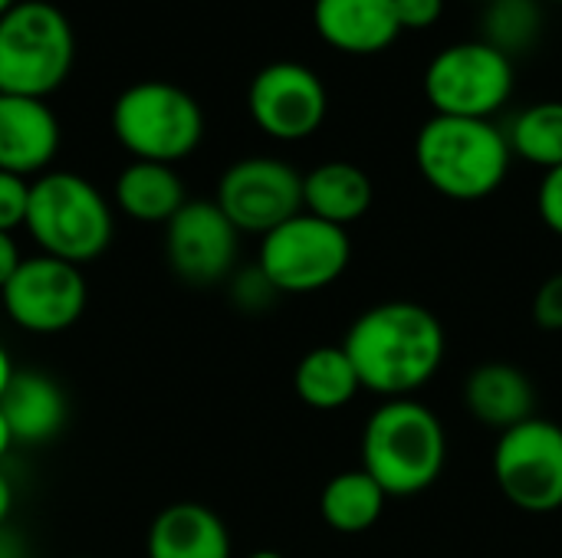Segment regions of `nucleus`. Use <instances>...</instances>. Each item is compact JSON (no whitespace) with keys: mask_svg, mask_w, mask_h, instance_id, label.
I'll use <instances>...</instances> for the list:
<instances>
[{"mask_svg":"<svg viewBox=\"0 0 562 558\" xmlns=\"http://www.w3.org/2000/svg\"><path fill=\"white\" fill-rule=\"evenodd\" d=\"M115 207L138 224H168L184 204L188 187L175 164L158 161H128L115 178Z\"/></svg>","mask_w":562,"mask_h":558,"instance_id":"obj_20","label":"nucleus"},{"mask_svg":"<svg viewBox=\"0 0 562 558\" xmlns=\"http://www.w3.org/2000/svg\"><path fill=\"white\" fill-rule=\"evenodd\" d=\"M23 227L40 253L82 266L109 250L115 214L89 178L76 171H46L30 181V207Z\"/></svg>","mask_w":562,"mask_h":558,"instance_id":"obj_4","label":"nucleus"},{"mask_svg":"<svg viewBox=\"0 0 562 558\" xmlns=\"http://www.w3.org/2000/svg\"><path fill=\"white\" fill-rule=\"evenodd\" d=\"M76 558H89V556H76Z\"/></svg>","mask_w":562,"mask_h":558,"instance_id":"obj_37","label":"nucleus"},{"mask_svg":"<svg viewBox=\"0 0 562 558\" xmlns=\"http://www.w3.org/2000/svg\"><path fill=\"white\" fill-rule=\"evenodd\" d=\"M313 26L329 49L346 56L385 53L402 33L395 0H313Z\"/></svg>","mask_w":562,"mask_h":558,"instance_id":"obj_15","label":"nucleus"},{"mask_svg":"<svg viewBox=\"0 0 562 558\" xmlns=\"http://www.w3.org/2000/svg\"><path fill=\"white\" fill-rule=\"evenodd\" d=\"M510 151L543 171L562 164V102L543 99L514 115L507 128Z\"/></svg>","mask_w":562,"mask_h":558,"instance_id":"obj_23","label":"nucleus"},{"mask_svg":"<svg viewBox=\"0 0 562 558\" xmlns=\"http://www.w3.org/2000/svg\"><path fill=\"white\" fill-rule=\"evenodd\" d=\"M247 558H283L280 553H270V549H260V553H254V556Z\"/></svg>","mask_w":562,"mask_h":558,"instance_id":"obj_35","label":"nucleus"},{"mask_svg":"<svg viewBox=\"0 0 562 558\" xmlns=\"http://www.w3.org/2000/svg\"><path fill=\"white\" fill-rule=\"evenodd\" d=\"M445 326L422 303H379L366 309L346 332L342 349L366 391L408 398L425 388L445 362Z\"/></svg>","mask_w":562,"mask_h":558,"instance_id":"obj_1","label":"nucleus"},{"mask_svg":"<svg viewBox=\"0 0 562 558\" xmlns=\"http://www.w3.org/2000/svg\"><path fill=\"white\" fill-rule=\"evenodd\" d=\"M0 558H33L30 539L10 523L0 526Z\"/></svg>","mask_w":562,"mask_h":558,"instance_id":"obj_30","label":"nucleus"},{"mask_svg":"<svg viewBox=\"0 0 562 558\" xmlns=\"http://www.w3.org/2000/svg\"><path fill=\"white\" fill-rule=\"evenodd\" d=\"M109 125L132 161L178 164L204 141L201 102L188 89L165 79L125 86L112 102Z\"/></svg>","mask_w":562,"mask_h":558,"instance_id":"obj_5","label":"nucleus"},{"mask_svg":"<svg viewBox=\"0 0 562 558\" xmlns=\"http://www.w3.org/2000/svg\"><path fill=\"white\" fill-rule=\"evenodd\" d=\"M16 3H20V0H0V16H3L7 10H13Z\"/></svg>","mask_w":562,"mask_h":558,"instance_id":"obj_36","label":"nucleus"},{"mask_svg":"<svg viewBox=\"0 0 562 558\" xmlns=\"http://www.w3.org/2000/svg\"><path fill=\"white\" fill-rule=\"evenodd\" d=\"M293 388L306 408L339 411L362 391V382L342 345H319L296 362Z\"/></svg>","mask_w":562,"mask_h":558,"instance_id":"obj_21","label":"nucleus"},{"mask_svg":"<svg viewBox=\"0 0 562 558\" xmlns=\"http://www.w3.org/2000/svg\"><path fill=\"white\" fill-rule=\"evenodd\" d=\"M240 230L227 220L217 201H188L165 224V257L175 276L191 286L231 280L237 266Z\"/></svg>","mask_w":562,"mask_h":558,"instance_id":"obj_13","label":"nucleus"},{"mask_svg":"<svg viewBox=\"0 0 562 558\" xmlns=\"http://www.w3.org/2000/svg\"><path fill=\"white\" fill-rule=\"evenodd\" d=\"M537 210H540V220L547 224V230L562 237V164L543 171V181L537 187Z\"/></svg>","mask_w":562,"mask_h":558,"instance_id":"obj_28","label":"nucleus"},{"mask_svg":"<svg viewBox=\"0 0 562 558\" xmlns=\"http://www.w3.org/2000/svg\"><path fill=\"white\" fill-rule=\"evenodd\" d=\"M494 480L504 500L524 513L547 516L562 510V428L530 418L497 437Z\"/></svg>","mask_w":562,"mask_h":558,"instance_id":"obj_9","label":"nucleus"},{"mask_svg":"<svg viewBox=\"0 0 562 558\" xmlns=\"http://www.w3.org/2000/svg\"><path fill=\"white\" fill-rule=\"evenodd\" d=\"M7 319L33 335H56L72 329L89 303V286L79 266L36 253L23 257L16 273L0 289Z\"/></svg>","mask_w":562,"mask_h":558,"instance_id":"obj_10","label":"nucleus"},{"mask_svg":"<svg viewBox=\"0 0 562 558\" xmlns=\"http://www.w3.org/2000/svg\"><path fill=\"white\" fill-rule=\"evenodd\" d=\"M277 286L267 280V273L254 263V266H244V270H234L231 273V303L247 312V316H257V312H267L273 303H277Z\"/></svg>","mask_w":562,"mask_h":558,"instance_id":"obj_25","label":"nucleus"},{"mask_svg":"<svg viewBox=\"0 0 562 558\" xmlns=\"http://www.w3.org/2000/svg\"><path fill=\"white\" fill-rule=\"evenodd\" d=\"M59 118L46 99L0 92V171L40 178L59 155Z\"/></svg>","mask_w":562,"mask_h":558,"instance_id":"obj_14","label":"nucleus"},{"mask_svg":"<svg viewBox=\"0 0 562 558\" xmlns=\"http://www.w3.org/2000/svg\"><path fill=\"white\" fill-rule=\"evenodd\" d=\"M422 86L435 115L494 118L514 95L517 69L507 53L477 36L435 53Z\"/></svg>","mask_w":562,"mask_h":558,"instance_id":"obj_7","label":"nucleus"},{"mask_svg":"<svg viewBox=\"0 0 562 558\" xmlns=\"http://www.w3.org/2000/svg\"><path fill=\"white\" fill-rule=\"evenodd\" d=\"M247 112L273 141H303L329 115V92L316 69L296 59H277L257 69L247 86Z\"/></svg>","mask_w":562,"mask_h":558,"instance_id":"obj_12","label":"nucleus"},{"mask_svg":"<svg viewBox=\"0 0 562 558\" xmlns=\"http://www.w3.org/2000/svg\"><path fill=\"white\" fill-rule=\"evenodd\" d=\"M543 36V3L540 0H487L481 13V39L510 59L530 53Z\"/></svg>","mask_w":562,"mask_h":558,"instance_id":"obj_24","label":"nucleus"},{"mask_svg":"<svg viewBox=\"0 0 562 558\" xmlns=\"http://www.w3.org/2000/svg\"><path fill=\"white\" fill-rule=\"evenodd\" d=\"M448 464V434L441 418L415 401H382L362 431V470L389 497H418L431 490Z\"/></svg>","mask_w":562,"mask_h":558,"instance_id":"obj_2","label":"nucleus"},{"mask_svg":"<svg viewBox=\"0 0 562 558\" xmlns=\"http://www.w3.org/2000/svg\"><path fill=\"white\" fill-rule=\"evenodd\" d=\"M533 322L543 332H562V273L540 283L533 296Z\"/></svg>","mask_w":562,"mask_h":558,"instance_id":"obj_27","label":"nucleus"},{"mask_svg":"<svg viewBox=\"0 0 562 558\" xmlns=\"http://www.w3.org/2000/svg\"><path fill=\"white\" fill-rule=\"evenodd\" d=\"M471 418L497 434L537 418V388L530 375L510 362H484L464 382Z\"/></svg>","mask_w":562,"mask_h":558,"instance_id":"obj_16","label":"nucleus"},{"mask_svg":"<svg viewBox=\"0 0 562 558\" xmlns=\"http://www.w3.org/2000/svg\"><path fill=\"white\" fill-rule=\"evenodd\" d=\"M148 558H231V533L224 520L204 503H171L165 506L145 539Z\"/></svg>","mask_w":562,"mask_h":558,"instance_id":"obj_17","label":"nucleus"},{"mask_svg":"<svg viewBox=\"0 0 562 558\" xmlns=\"http://www.w3.org/2000/svg\"><path fill=\"white\" fill-rule=\"evenodd\" d=\"M402 30H431L445 16V0H395Z\"/></svg>","mask_w":562,"mask_h":558,"instance_id":"obj_29","label":"nucleus"},{"mask_svg":"<svg viewBox=\"0 0 562 558\" xmlns=\"http://www.w3.org/2000/svg\"><path fill=\"white\" fill-rule=\"evenodd\" d=\"M10 510H13V483H10V477L0 470V526L10 523Z\"/></svg>","mask_w":562,"mask_h":558,"instance_id":"obj_32","label":"nucleus"},{"mask_svg":"<svg viewBox=\"0 0 562 558\" xmlns=\"http://www.w3.org/2000/svg\"><path fill=\"white\" fill-rule=\"evenodd\" d=\"M13 358H10V352L0 345V398H3V391H7V385H10V378H13Z\"/></svg>","mask_w":562,"mask_h":558,"instance_id":"obj_33","label":"nucleus"},{"mask_svg":"<svg viewBox=\"0 0 562 558\" xmlns=\"http://www.w3.org/2000/svg\"><path fill=\"white\" fill-rule=\"evenodd\" d=\"M560 3H562V0H560Z\"/></svg>","mask_w":562,"mask_h":558,"instance_id":"obj_38","label":"nucleus"},{"mask_svg":"<svg viewBox=\"0 0 562 558\" xmlns=\"http://www.w3.org/2000/svg\"><path fill=\"white\" fill-rule=\"evenodd\" d=\"M0 414L16 444H46L63 431L69 405L56 378L36 368H16L0 398Z\"/></svg>","mask_w":562,"mask_h":558,"instance_id":"obj_18","label":"nucleus"},{"mask_svg":"<svg viewBox=\"0 0 562 558\" xmlns=\"http://www.w3.org/2000/svg\"><path fill=\"white\" fill-rule=\"evenodd\" d=\"M214 201L240 234L267 237L303 214V174L283 158L250 155L221 174Z\"/></svg>","mask_w":562,"mask_h":558,"instance_id":"obj_11","label":"nucleus"},{"mask_svg":"<svg viewBox=\"0 0 562 558\" xmlns=\"http://www.w3.org/2000/svg\"><path fill=\"white\" fill-rule=\"evenodd\" d=\"M352 260V240L342 227L313 214H296L260 237L257 266L283 296H306L333 286Z\"/></svg>","mask_w":562,"mask_h":558,"instance_id":"obj_8","label":"nucleus"},{"mask_svg":"<svg viewBox=\"0 0 562 558\" xmlns=\"http://www.w3.org/2000/svg\"><path fill=\"white\" fill-rule=\"evenodd\" d=\"M30 207V181L10 171H0V230L13 234L26 224Z\"/></svg>","mask_w":562,"mask_h":558,"instance_id":"obj_26","label":"nucleus"},{"mask_svg":"<svg viewBox=\"0 0 562 558\" xmlns=\"http://www.w3.org/2000/svg\"><path fill=\"white\" fill-rule=\"evenodd\" d=\"M20 247H16V240H13V234H3L0 230V289L7 286V280L16 273V266H20Z\"/></svg>","mask_w":562,"mask_h":558,"instance_id":"obj_31","label":"nucleus"},{"mask_svg":"<svg viewBox=\"0 0 562 558\" xmlns=\"http://www.w3.org/2000/svg\"><path fill=\"white\" fill-rule=\"evenodd\" d=\"M13 444H16V441H13V434H10V424H7L3 414H0V464L7 460V454H10Z\"/></svg>","mask_w":562,"mask_h":558,"instance_id":"obj_34","label":"nucleus"},{"mask_svg":"<svg viewBox=\"0 0 562 558\" xmlns=\"http://www.w3.org/2000/svg\"><path fill=\"white\" fill-rule=\"evenodd\" d=\"M76 66V30L49 0H20L0 16V92L49 99Z\"/></svg>","mask_w":562,"mask_h":558,"instance_id":"obj_6","label":"nucleus"},{"mask_svg":"<svg viewBox=\"0 0 562 558\" xmlns=\"http://www.w3.org/2000/svg\"><path fill=\"white\" fill-rule=\"evenodd\" d=\"M389 493L359 467V470H342L336 474L319 497V513L329 529L342 536H359L369 533L382 513H385Z\"/></svg>","mask_w":562,"mask_h":558,"instance_id":"obj_22","label":"nucleus"},{"mask_svg":"<svg viewBox=\"0 0 562 558\" xmlns=\"http://www.w3.org/2000/svg\"><path fill=\"white\" fill-rule=\"evenodd\" d=\"M507 132L491 118L431 115L415 138V164L431 191L451 201H484L510 174Z\"/></svg>","mask_w":562,"mask_h":558,"instance_id":"obj_3","label":"nucleus"},{"mask_svg":"<svg viewBox=\"0 0 562 558\" xmlns=\"http://www.w3.org/2000/svg\"><path fill=\"white\" fill-rule=\"evenodd\" d=\"M372 201V178L352 161H323L303 174V210L342 230L362 220Z\"/></svg>","mask_w":562,"mask_h":558,"instance_id":"obj_19","label":"nucleus"}]
</instances>
